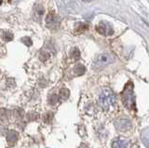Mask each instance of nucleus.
Returning <instances> with one entry per match:
<instances>
[{"instance_id":"obj_1","label":"nucleus","mask_w":149,"mask_h":148,"mask_svg":"<svg viewBox=\"0 0 149 148\" xmlns=\"http://www.w3.org/2000/svg\"><path fill=\"white\" fill-rule=\"evenodd\" d=\"M98 103L101 107L105 111H110L115 108L116 104V98L113 91L108 89L102 90L99 97H98Z\"/></svg>"},{"instance_id":"obj_2","label":"nucleus","mask_w":149,"mask_h":148,"mask_svg":"<svg viewBox=\"0 0 149 148\" xmlns=\"http://www.w3.org/2000/svg\"><path fill=\"white\" fill-rule=\"evenodd\" d=\"M121 100L122 104L126 108L130 110H134L136 105H135V95L133 91V84L132 82H129L126 84L124 90L121 93Z\"/></svg>"},{"instance_id":"obj_3","label":"nucleus","mask_w":149,"mask_h":148,"mask_svg":"<svg viewBox=\"0 0 149 148\" xmlns=\"http://www.w3.org/2000/svg\"><path fill=\"white\" fill-rule=\"evenodd\" d=\"M115 62V56L113 54L104 52L101 53L95 58L93 62V68L95 69H102L107 65H109L112 63Z\"/></svg>"},{"instance_id":"obj_4","label":"nucleus","mask_w":149,"mask_h":148,"mask_svg":"<svg viewBox=\"0 0 149 148\" xmlns=\"http://www.w3.org/2000/svg\"><path fill=\"white\" fill-rule=\"evenodd\" d=\"M96 31L99 34L108 36V35H112L114 34V30L112 25L107 22H101L99 24L96 26Z\"/></svg>"},{"instance_id":"obj_5","label":"nucleus","mask_w":149,"mask_h":148,"mask_svg":"<svg viewBox=\"0 0 149 148\" xmlns=\"http://www.w3.org/2000/svg\"><path fill=\"white\" fill-rule=\"evenodd\" d=\"M61 24L60 18L55 15L53 12L48 14L46 18V25L48 26V28L49 29H58Z\"/></svg>"},{"instance_id":"obj_6","label":"nucleus","mask_w":149,"mask_h":148,"mask_svg":"<svg viewBox=\"0 0 149 148\" xmlns=\"http://www.w3.org/2000/svg\"><path fill=\"white\" fill-rule=\"evenodd\" d=\"M115 126L118 131H126L132 128V122L127 118H118L115 121Z\"/></svg>"},{"instance_id":"obj_7","label":"nucleus","mask_w":149,"mask_h":148,"mask_svg":"<svg viewBox=\"0 0 149 148\" xmlns=\"http://www.w3.org/2000/svg\"><path fill=\"white\" fill-rule=\"evenodd\" d=\"M129 142L123 138H116L112 142V148H128Z\"/></svg>"},{"instance_id":"obj_8","label":"nucleus","mask_w":149,"mask_h":148,"mask_svg":"<svg viewBox=\"0 0 149 148\" xmlns=\"http://www.w3.org/2000/svg\"><path fill=\"white\" fill-rule=\"evenodd\" d=\"M17 138H18V133L16 131H9L8 133V136H7V139H8V142H9L10 143H14L16 142L17 140Z\"/></svg>"},{"instance_id":"obj_9","label":"nucleus","mask_w":149,"mask_h":148,"mask_svg":"<svg viewBox=\"0 0 149 148\" xmlns=\"http://www.w3.org/2000/svg\"><path fill=\"white\" fill-rule=\"evenodd\" d=\"M2 38L5 41H7V42H8V41H11L13 39V35L10 33V32H4V35H2Z\"/></svg>"},{"instance_id":"obj_10","label":"nucleus","mask_w":149,"mask_h":148,"mask_svg":"<svg viewBox=\"0 0 149 148\" xmlns=\"http://www.w3.org/2000/svg\"><path fill=\"white\" fill-rule=\"evenodd\" d=\"M74 72H76L77 75H82L85 72V67H84L82 64H77V65L74 67Z\"/></svg>"},{"instance_id":"obj_11","label":"nucleus","mask_w":149,"mask_h":148,"mask_svg":"<svg viewBox=\"0 0 149 148\" xmlns=\"http://www.w3.org/2000/svg\"><path fill=\"white\" fill-rule=\"evenodd\" d=\"M71 57L77 60L79 57H80V52H79V50L77 49H73L72 51H71Z\"/></svg>"},{"instance_id":"obj_12","label":"nucleus","mask_w":149,"mask_h":148,"mask_svg":"<svg viewBox=\"0 0 149 148\" xmlns=\"http://www.w3.org/2000/svg\"><path fill=\"white\" fill-rule=\"evenodd\" d=\"M60 96L62 97L63 99H66L69 96V90L66 89H62L60 90Z\"/></svg>"},{"instance_id":"obj_13","label":"nucleus","mask_w":149,"mask_h":148,"mask_svg":"<svg viewBox=\"0 0 149 148\" xmlns=\"http://www.w3.org/2000/svg\"><path fill=\"white\" fill-rule=\"evenodd\" d=\"M143 136H144V139H142V140L144 142L146 146H148V145H147V142H148V131H147V129H146V131L142 132V138H143Z\"/></svg>"},{"instance_id":"obj_14","label":"nucleus","mask_w":149,"mask_h":148,"mask_svg":"<svg viewBox=\"0 0 149 148\" xmlns=\"http://www.w3.org/2000/svg\"><path fill=\"white\" fill-rule=\"evenodd\" d=\"M35 13H36V14L38 15V19H40V18H41L42 16H43V14H44V10H43V8H42L40 6H38V10H36Z\"/></svg>"},{"instance_id":"obj_15","label":"nucleus","mask_w":149,"mask_h":148,"mask_svg":"<svg viewBox=\"0 0 149 148\" xmlns=\"http://www.w3.org/2000/svg\"><path fill=\"white\" fill-rule=\"evenodd\" d=\"M57 101H58V97L57 96H56V95L50 96V98H49V104H55Z\"/></svg>"},{"instance_id":"obj_16","label":"nucleus","mask_w":149,"mask_h":148,"mask_svg":"<svg viewBox=\"0 0 149 148\" xmlns=\"http://www.w3.org/2000/svg\"><path fill=\"white\" fill-rule=\"evenodd\" d=\"M1 4H2V0H0V5H1Z\"/></svg>"}]
</instances>
